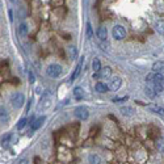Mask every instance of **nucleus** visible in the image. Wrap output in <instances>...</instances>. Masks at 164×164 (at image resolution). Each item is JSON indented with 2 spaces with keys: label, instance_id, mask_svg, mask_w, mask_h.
Here are the masks:
<instances>
[{
  "label": "nucleus",
  "instance_id": "nucleus-1",
  "mask_svg": "<svg viewBox=\"0 0 164 164\" xmlns=\"http://www.w3.org/2000/svg\"><path fill=\"white\" fill-rule=\"evenodd\" d=\"M51 101H53V96H51V93L50 92H45L44 95H42V97H41L40 100V104H38V110H45V109L50 108V105H51Z\"/></svg>",
  "mask_w": 164,
  "mask_h": 164
},
{
  "label": "nucleus",
  "instance_id": "nucleus-2",
  "mask_svg": "<svg viewBox=\"0 0 164 164\" xmlns=\"http://www.w3.org/2000/svg\"><path fill=\"white\" fill-rule=\"evenodd\" d=\"M46 74H47V76L53 77V79L60 76V74H62V66L56 65V63L50 65L49 67H47V70H46Z\"/></svg>",
  "mask_w": 164,
  "mask_h": 164
},
{
  "label": "nucleus",
  "instance_id": "nucleus-3",
  "mask_svg": "<svg viewBox=\"0 0 164 164\" xmlns=\"http://www.w3.org/2000/svg\"><path fill=\"white\" fill-rule=\"evenodd\" d=\"M11 102H12V105L15 106L16 109H20L22 105H24V102H25V96L22 95V93L17 92L15 93L12 97H11Z\"/></svg>",
  "mask_w": 164,
  "mask_h": 164
},
{
  "label": "nucleus",
  "instance_id": "nucleus-4",
  "mask_svg": "<svg viewBox=\"0 0 164 164\" xmlns=\"http://www.w3.org/2000/svg\"><path fill=\"white\" fill-rule=\"evenodd\" d=\"M113 37L118 41L124 40L126 37V30H125V28L122 25H116L114 28H113Z\"/></svg>",
  "mask_w": 164,
  "mask_h": 164
},
{
  "label": "nucleus",
  "instance_id": "nucleus-5",
  "mask_svg": "<svg viewBox=\"0 0 164 164\" xmlns=\"http://www.w3.org/2000/svg\"><path fill=\"white\" fill-rule=\"evenodd\" d=\"M146 80L149 81V83H160V84H164V76L161 74L151 72V74L147 75Z\"/></svg>",
  "mask_w": 164,
  "mask_h": 164
},
{
  "label": "nucleus",
  "instance_id": "nucleus-6",
  "mask_svg": "<svg viewBox=\"0 0 164 164\" xmlns=\"http://www.w3.org/2000/svg\"><path fill=\"white\" fill-rule=\"evenodd\" d=\"M75 116H76V118L84 121L89 117V112H88L87 108H84V106H77V108L75 109Z\"/></svg>",
  "mask_w": 164,
  "mask_h": 164
},
{
  "label": "nucleus",
  "instance_id": "nucleus-7",
  "mask_svg": "<svg viewBox=\"0 0 164 164\" xmlns=\"http://www.w3.org/2000/svg\"><path fill=\"white\" fill-rule=\"evenodd\" d=\"M9 122V113L4 106H0V124H8Z\"/></svg>",
  "mask_w": 164,
  "mask_h": 164
},
{
  "label": "nucleus",
  "instance_id": "nucleus-8",
  "mask_svg": "<svg viewBox=\"0 0 164 164\" xmlns=\"http://www.w3.org/2000/svg\"><path fill=\"white\" fill-rule=\"evenodd\" d=\"M121 84H122V80H121V77H113L110 80V84H109V88L112 91H118L121 88Z\"/></svg>",
  "mask_w": 164,
  "mask_h": 164
},
{
  "label": "nucleus",
  "instance_id": "nucleus-9",
  "mask_svg": "<svg viewBox=\"0 0 164 164\" xmlns=\"http://www.w3.org/2000/svg\"><path fill=\"white\" fill-rule=\"evenodd\" d=\"M147 108H149V110H151L152 113H156V114L163 116V117H164V108H163V106L155 105V104H149Z\"/></svg>",
  "mask_w": 164,
  "mask_h": 164
},
{
  "label": "nucleus",
  "instance_id": "nucleus-10",
  "mask_svg": "<svg viewBox=\"0 0 164 164\" xmlns=\"http://www.w3.org/2000/svg\"><path fill=\"white\" fill-rule=\"evenodd\" d=\"M46 120V117H40L37 118V120H34L33 122H32V126H30V131H36L38 130L41 126H42V124H44V121Z\"/></svg>",
  "mask_w": 164,
  "mask_h": 164
},
{
  "label": "nucleus",
  "instance_id": "nucleus-11",
  "mask_svg": "<svg viewBox=\"0 0 164 164\" xmlns=\"http://www.w3.org/2000/svg\"><path fill=\"white\" fill-rule=\"evenodd\" d=\"M152 72H156V74H164V62L159 60V62H155L152 65Z\"/></svg>",
  "mask_w": 164,
  "mask_h": 164
},
{
  "label": "nucleus",
  "instance_id": "nucleus-12",
  "mask_svg": "<svg viewBox=\"0 0 164 164\" xmlns=\"http://www.w3.org/2000/svg\"><path fill=\"white\" fill-rule=\"evenodd\" d=\"M83 63H84V58H80V60H79V63H77L76 68H75L74 74H72V76H71V81H74L75 79L80 75V71H81V68H83Z\"/></svg>",
  "mask_w": 164,
  "mask_h": 164
},
{
  "label": "nucleus",
  "instance_id": "nucleus-13",
  "mask_svg": "<svg viewBox=\"0 0 164 164\" xmlns=\"http://www.w3.org/2000/svg\"><path fill=\"white\" fill-rule=\"evenodd\" d=\"M149 84H150L149 87H151L156 95H159V93H161L164 91V84H160V83H149Z\"/></svg>",
  "mask_w": 164,
  "mask_h": 164
},
{
  "label": "nucleus",
  "instance_id": "nucleus-14",
  "mask_svg": "<svg viewBox=\"0 0 164 164\" xmlns=\"http://www.w3.org/2000/svg\"><path fill=\"white\" fill-rule=\"evenodd\" d=\"M96 91L99 93H105L109 91V85L105 83H101V81H99V83L96 84Z\"/></svg>",
  "mask_w": 164,
  "mask_h": 164
},
{
  "label": "nucleus",
  "instance_id": "nucleus-15",
  "mask_svg": "<svg viewBox=\"0 0 164 164\" xmlns=\"http://www.w3.org/2000/svg\"><path fill=\"white\" fill-rule=\"evenodd\" d=\"M97 37H99L101 41H105L106 37H108V30H106V28L100 26L99 30H97Z\"/></svg>",
  "mask_w": 164,
  "mask_h": 164
},
{
  "label": "nucleus",
  "instance_id": "nucleus-16",
  "mask_svg": "<svg viewBox=\"0 0 164 164\" xmlns=\"http://www.w3.org/2000/svg\"><path fill=\"white\" fill-rule=\"evenodd\" d=\"M88 161L89 164H101V158L97 154H91L88 156Z\"/></svg>",
  "mask_w": 164,
  "mask_h": 164
},
{
  "label": "nucleus",
  "instance_id": "nucleus-17",
  "mask_svg": "<svg viewBox=\"0 0 164 164\" xmlns=\"http://www.w3.org/2000/svg\"><path fill=\"white\" fill-rule=\"evenodd\" d=\"M74 97L76 100H81L84 97V91L81 89L80 87H76V88H74Z\"/></svg>",
  "mask_w": 164,
  "mask_h": 164
},
{
  "label": "nucleus",
  "instance_id": "nucleus-18",
  "mask_svg": "<svg viewBox=\"0 0 164 164\" xmlns=\"http://www.w3.org/2000/svg\"><path fill=\"white\" fill-rule=\"evenodd\" d=\"M110 75H112V68L110 67H105V68H102V70H100V76L104 77V79L110 77Z\"/></svg>",
  "mask_w": 164,
  "mask_h": 164
},
{
  "label": "nucleus",
  "instance_id": "nucleus-19",
  "mask_svg": "<svg viewBox=\"0 0 164 164\" xmlns=\"http://www.w3.org/2000/svg\"><path fill=\"white\" fill-rule=\"evenodd\" d=\"M155 30L158 32L159 34H164V21L163 20L156 21V24H155Z\"/></svg>",
  "mask_w": 164,
  "mask_h": 164
},
{
  "label": "nucleus",
  "instance_id": "nucleus-20",
  "mask_svg": "<svg viewBox=\"0 0 164 164\" xmlns=\"http://www.w3.org/2000/svg\"><path fill=\"white\" fill-rule=\"evenodd\" d=\"M120 112L124 116H133L134 114V109L130 108V106H124V108L120 109Z\"/></svg>",
  "mask_w": 164,
  "mask_h": 164
},
{
  "label": "nucleus",
  "instance_id": "nucleus-21",
  "mask_svg": "<svg viewBox=\"0 0 164 164\" xmlns=\"http://www.w3.org/2000/svg\"><path fill=\"white\" fill-rule=\"evenodd\" d=\"M11 138H12V134H5L4 136H1V140H0V143H1V146H8V143H11Z\"/></svg>",
  "mask_w": 164,
  "mask_h": 164
},
{
  "label": "nucleus",
  "instance_id": "nucleus-22",
  "mask_svg": "<svg viewBox=\"0 0 164 164\" xmlns=\"http://www.w3.org/2000/svg\"><path fill=\"white\" fill-rule=\"evenodd\" d=\"M92 68H93V71H95V72H100V70H101V63H100V60L97 58L93 59Z\"/></svg>",
  "mask_w": 164,
  "mask_h": 164
},
{
  "label": "nucleus",
  "instance_id": "nucleus-23",
  "mask_svg": "<svg viewBox=\"0 0 164 164\" xmlns=\"http://www.w3.org/2000/svg\"><path fill=\"white\" fill-rule=\"evenodd\" d=\"M19 34L21 37H25V36L28 34V28H26V25H25L24 22L19 25Z\"/></svg>",
  "mask_w": 164,
  "mask_h": 164
},
{
  "label": "nucleus",
  "instance_id": "nucleus-24",
  "mask_svg": "<svg viewBox=\"0 0 164 164\" xmlns=\"http://www.w3.org/2000/svg\"><path fill=\"white\" fill-rule=\"evenodd\" d=\"M156 149H158L159 152L164 154V138H160V139H158V142H156Z\"/></svg>",
  "mask_w": 164,
  "mask_h": 164
},
{
  "label": "nucleus",
  "instance_id": "nucleus-25",
  "mask_svg": "<svg viewBox=\"0 0 164 164\" xmlns=\"http://www.w3.org/2000/svg\"><path fill=\"white\" fill-rule=\"evenodd\" d=\"M68 54H70V58H71V59H74L75 56H76V54H77V50H76V47H75V46L68 47Z\"/></svg>",
  "mask_w": 164,
  "mask_h": 164
},
{
  "label": "nucleus",
  "instance_id": "nucleus-26",
  "mask_svg": "<svg viewBox=\"0 0 164 164\" xmlns=\"http://www.w3.org/2000/svg\"><path fill=\"white\" fill-rule=\"evenodd\" d=\"M93 36V30H92V26H91V22H87V38L91 40Z\"/></svg>",
  "mask_w": 164,
  "mask_h": 164
},
{
  "label": "nucleus",
  "instance_id": "nucleus-27",
  "mask_svg": "<svg viewBox=\"0 0 164 164\" xmlns=\"http://www.w3.org/2000/svg\"><path fill=\"white\" fill-rule=\"evenodd\" d=\"M146 95H149L151 99H154V97L156 96V93L154 92V89H152L151 87H147V88H146Z\"/></svg>",
  "mask_w": 164,
  "mask_h": 164
},
{
  "label": "nucleus",
  "instance_id": "nucleus-28",
  "mask_svg": "<svg viewBox=\"0 0 164 164\" xmlns=\"http://www.w3.org/2000/svg\"><path fill=\"white\" fill-rule=\"evenodd\" d=\"M25 125H26V118H21V120L19 121V124H17V129L21 130V129L25 127Z\"/></svg>",
  "mask_w": 164,
  "mask_h": 164
},
{
  "label": "nucleus",
  "instance_id": "nucleus-29",
  "mask_svg": "<svg viewBox=\"0 0 164 164\" xmlns=\"http://www.w3.org/2000/svg\"><path fill=\"white\" fill-rule=\"evenodd\" d=\"M127 100V96L125 97H117V99H113V102H122V101H126Z\"/></svg>",
  "mask_w": 164,
  "mask_h": 164
},
{
  "label": "nucleus",
  "instance_id": "nucleus-30",
  "mask_svg": "<svg viewBox=\"0 0 164 164\" xmlns=\"http://www.w3.org/2000/svg\"><path fill=\"white\" fill-rule=\"evenodd\" d=\"M29 81H30V83H34V81H36V76H34V74L33 72H29Z\"/></svg>",
  "mask_w": 164,
  "mask_h": 164
},
{
  "label": "nucleus",
  "instance_id": "nucleus-31",
  "mask_svg": "<svg viewBox=\"0 0 164 164\" xmlns=\"http://www.w3.org/2000/svg\"><path fill=\"white\" fill-rule=\"evenodd\" d=\"M99 77H101L100 76V72H95L93 74V79H99Z\"/></svg>",
  "mask_w": 164,
  "mask_h": 164
},
{
  "label": "nucleus",
  "instance_id": "nucleus-32",
  "mask_svg": "<svg viewBox=\"0 0 164 164\" xmlns=\"http://www.w3.org/2000/svg\"><path fill=\"white\" fill-rule=\"evenodd\" d=\"M19 164H28V160H26V159H22V160L19 161Z\"/></svg>",
  "mask_w": 164,
  "mask_h": 164
},
{
  "label": "nucleus",
  "instance_id": "nucleus-33",
  "mask_svg": "<svg viewBox=\"0 0 164 164\" xmlns=\"http://www.w3.org/2000/svg\"><path fill=\"white\" fill-rule=\"evenodd\" d=\"M9 19H11V21L13 20V17H12V11H9Z\"/></svg>",
  "mask_w": 164,
  "mask_h": 164
}]
</instances>
